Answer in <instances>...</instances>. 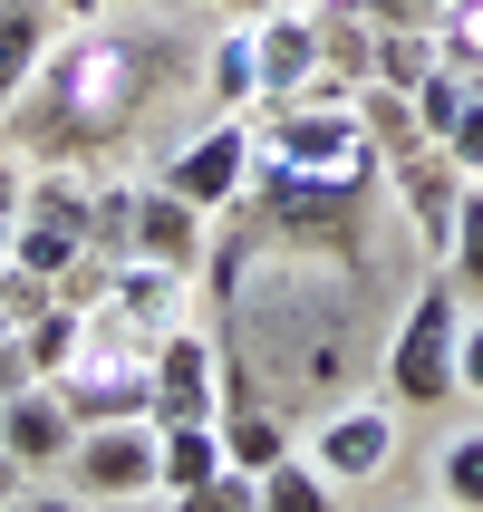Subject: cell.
Segmentation results:
<instances>
[{
    "label": "cell",
    "instance_id": "obj_1",
    "mask_svg": "<svg viewBox=\"0 0 483 512\" xmlns=\"http://www.w3.org/2000/svg\"><path fill=\"white\" fill-rule=\"evenodd\" d=\"M155 78H165V39H136L116 20H78V39H49L39 78L20 87V107L0 126H20L29 165H78V145L116 136L155 97Z\"/></svg>",
    "mask_w": 483,
    "mask_h": 512
},
{
    "label": "cell",
    "instance_id": "obj_2",
    "mask_svg": "<svg viewBox=\"0 0 483 512\" xmlns=\"http://www.w3.org/2000/svg\"><path fill=\"white\" fill-rule=\"evenodd\" d=\"M464 281L445 271V281H416V300H406L397 339H387V397L397 406H455V339H464Z\"/></svg>",
    "mask_w": 483,
    "mask_h": 512
},
{
    "label": "cell",
    "instance_id": "obj_3",
    "mask_svg": "<svg viewBox=\"0 0 483 512\" xmlns=\"http://www.w3.org/2000/svg\"><path fill=\"white\" fill-rule=\"evenodd\" d=\"M165 194H184L194 213H232V203L252 194V107H223L213 126H194V136L165 155V174H155Z\"/></svg>",
    "mask_w": 483,
    "mask_h": 512
},
{
    "label": "cell",
    "instance_id": "obj_4",
    "mask_svg": "<svg viewBox=\"0 0 483 512\" xmlns=\"http://www.w3.org/2000/svg\"><path fill=\"white\" fill-rule=\"evenodd\" d=\"M68 484L87 493V503H136V493H165V435H155V416H116V426H87L78 455L58 464Z\"/></svg>",
    "mask_w": 483,
    "mask_h": 512
},
{
    "label": "cell",
    "instance_id": "obj_5",
    "mask_svg": "<svg viewBox=\"0 0 483 512\" xmlns=\"http://www.w3.org/2000/svg\"><path fill=\"white\" fill-rule=\"evenodd\" d=\"M155 426H213L223 416V348L203 329H165L155 339Z\"/></svg>",
    "mask_w": 483,
    "mask_h": 512
},
{
    "label": "cell",
    "instance_id": "obj_6",
    "mask_svg": "<svg viewBox=\"0 0 483 512\" xmlns=\"http://www.w3.org/2000/svg\"><path fill=\"white\" fill-rule=\"evenodd\" d=\"M397 445H406V435H397V406H339V416L310 435V464L339 493H358V484H377V474L397 464Z\"/></svg>",
    "mask_w": 483,
    "mask_h": 512
},
{
    "label": "cell",
    "instance_id": "obj_7",
    "mask_svg": "<svg viewBox=\"0 0 483 512\" xmlns=\"http://www.w3.org/2000/svg\"><path fill=\"white\" fill-rule=\"evenodd\" d=\"M252 68H261V107L319 87V10H310V0H281V10L252 20Z\"/></svg>",
    "mask_w": 483,
    "mask_h": 512
},
{
    "label": "cell",
    "instance_id": "obj_8",
    "mask_svg": "<svg viewBox=\"0 0 483 512\" xmlns=\"http://www.w3.org/2000/svg\"><path fill=\"white\" fill-rule=\"evenodd\" d=\"M78 435H87V426H78V406L58 397L49 377H29L20 397H0V445H10L29 474H58V464L78 455Z\"/></svg>",
    "mask_w": 483,
    "mask_h": 512
},
{
    "label": "cell",
    "instance_id": "obj_9",
    "mask_svg": "<svg viewBox=\"0 0 483 512\" xmlns=\"http://www.w3.org/2000/svg\"><path fill=\"white\" fill-rule=\"evenodd\" d=\"M387 184H397V203H406V223L426 232L435 252H445V232H455V203H464V184H474V174L455 165V155H445V145H416V155H397V165H387Z\"/></svg>",
    "mask_w": 483,
    "mask_h": 512
},
{
    "label": "cell",
    "instance_id": "obj_10",
    "mask_svg": "<svg viewBox=\"0 0 483 512\" xmlns=\"http://www.w3.org/2000/svg\"><path fill=\"white\" fill-rule=\"evenodd\" d=\"M203 223H213V213H194V203L165 194V184H145V203H136V252H126V261H165V271L194 281V271H203Z\"/></svg>",
    "mask_w": 483,
    "mask_h": 512
},
{
    "label": "cell",
    "instance_id": "obj_11",
    "mask_svg": "<svg viewBox=\"0 0 483 512\" xmlns=\"http://www.w3.org/2000/svg\"><path fill=\"white\" fill-rule=\"evenodd\" d=\"M97 310L126 319L136 339H165V329H184V271H165V261H116V290Z\"/></svg>",
    "mask_w": 483,
    "mask_h": 512
},
{
    "label": "cell",
    "instance_id": "obj_12",
    "mask_svg": "<svg viewBox=\"0 0 483 512\" xmlns=\"http://www.w3.org/2000/svg\"><path fill=\"white\" fill-rule=\"evenodd\" d=\"M213 426H223V464H232V474H252V484L271 474V464L300 455V435L281 426V406H261V397H223Z\"/></svg>",
    "mask_w": 483,
    "mask_h": 512
},
{
    "label": "cell",
    "instance_id": "obj_13",
    "mask_svg": "<svg viewBox=\"0 0 483 512\" xmlns=\"http://www.w3.org/2000/svg\"><path fill=\"white\" fill-rule=\"evenodd\" d=\"M49 39H58V0H10L0 10V116L20 107V87L39 78Z\"/></svg>",
    "mask_w": 483,
    "mask_h": 512
},
{
    "label": "cell",
    "instance_id": "obj_14",
    "mask_svg": "<svg viewBox=\"0 0 483 512\" xmlns=\"http://www.w3.org/2000/svg\"><path fill=\"white\" fill-rule=\"evenodd\" d=\"M348 107H358V126H368V136H377V155H387V165L426 145V126H416V97H406V87L368 78V87H358V97H348Z\"/></svg>",
    "mask_w": 483,
    "mask_h": 512
},
{
    "label": "cell",
    "instance_id": "obj_15",
    "mask_svg": "<svg viewBox=\"0 0 483 512\" xmlns=\"http://www.w3.org/2000/svg\"><path fill=\"white\" fill-rule=\"evenodd\" d=\"M78 339H87V310H78V300L29 310V319H20V358H29V377H58L68 358H78Z\"/></svg>",
    "mask_w": 483,
    "mask_h": 512
},
{
    "label": "cell",
    "instance_id": "obj_16",
    "mask_svg": "<svg viewBox=\"0 0 483 512\" xmlns=\"http://www.w3.org/2000/svg\"><path fill=\"white\" fill-rule=\"evenodd\" d=\"M136 203H145V184H126V174H116V184H87V242L107 261L136 252Z\"/></svg>",
    "mask_w": 483,
    "mask_h": 512
},
{
    "label": "cell",
    "instance_id": "obj_17",
    "mask_svg": "<svg viewBox=\"0 0 483 512\" xmlns=\"http://www.w3.org/2000/svg\"><path fill=\"white\" fill-rule=\"evenodd\" d=\"M203 87H213V107H261V68H252V20L213 39V58H203Z\"/></svg>",
    "mask_w": 483,
    "mask_h": 512
},
{
    "label": "cell",
    "instance_id": "obj_18",
    "mask_svg": "<svg viewBox=\"0 0 483 512\" xmlns=\"http://www.w3.org/2000/svg\"><path fill=\"white\" fill-rule=\"evenodd\" d=\"M261 512H339V484L310 464V445H300L290 464H271V474H261Z\"/></svg>",
    "mask_w": 483,
    "mask_h": 512
},
{
    "label": "cell",
    "instance_id": "obj_19",
    "mask_svg": "<svg viewBox=\"0 0 483 512\" xmlns=\"http://www.w3.org/2000/svg\"><path fill=\"white\" fill-rule=\"evenodd\" d=\"M155 435H165V493L223 474V426H155Z\"/></svg>",
    "mask_w": 483,
    "mask_h": 512
},
{
    "label": "cell",
    "instance_id": "obj_20",
    "mask_svg": "<svg viewBox=\"0 0 483 512\" xmlns=\"http://www.w3.org/2000/svg\"><path fill=\"white\" fill-rule=\"evenodd\" d=\"M445 271L464 281V300H483V184H464L455 232H445Z\"/></svg>",
    "mask_w": 483,
    "mask_h": 512
},
{
    "label": "cell",
    "instance_id": "obj_21",
    "mask_svg": "<svg viewBox=\"0 0 483 512\" xmlns=\"http://www.w3.org/2000/svg\"><path fill=\"white\" fill-rule=\"evenodd\" d=\"M435 68V29H416V20H397V29H377V78L387 87H406L416 97V78Z\"/></svg>",
    "mask_w": 483,
    "mask_h": 512
},
{
    "label": "cell",
    "instance_id": "obj_22",
    "mask_svg": "<svg viewBox=\"0 0 483 512\" xmlns=\"http://www.w3.org/2000/svg\"><path fill=\"white\" fill-rule=\"evenodd\" d=\"M435 493H445V512H483V435H455V445H445Z\"/></svg>",
    "mask_w": 483,
    "mask_h": 512
},
{
    "label": "cell",
    "instance_id": "obj_23",
    "mask_svg": "<svg viewBox=\"0 0 483 512\" xmlns=\"http://www.w3.org/2000/svg\"><path fill=\"white\" fill-rule=\"evenodd\" d=\"M464 97H474V78L435 58L426 78H416V126H426V136H445V126H455V116H464Z\"/></svg>",
    "mask_w": 483,
    "mask_h": 512
},
{
    "label": "cell",
    "instance_id": "obj_24",
    "mask_svg": "<svg viewBox=\"0 0 483 512\" xmlns=\"http://www.w3.org/2000/svg\"><path fill=\"white\" fill-rule=\"evenodd\" d=\"M174 512H261V484L223 464V474H203V484H184V493H174Z\"/></svg>",
    "mask_w": 483,
    "mask_h": 512
},
{
    "label": "cell",
    "instance_id": "obj_25",
    "mask_svg": "<svg viewBox=\"0 0 483 512\" xmlns=\"http://www.w3.org/2000/svg\"><path fill=\"white\" fill-rule=\"evenodd\" d=\"M435 145H445V155H455V165H464V174L483 184V78H474V97H464V116H455V126H445Z\"/></svg>",
    "mask_w": 483,
    "mask_h": 512
},
{
    "label": "cell",
    "instance_id": "obj_26",
    "mask_svg": "<svg viewBox=\"0 0 483 512\" xmlns=\"http://www.w3.org/2000/svg\"><path fill=\"white\" fill-rule=\"evenodd\" d=\"M455 387H464V397H483V300L464 310V339H455Z\"/></svg>",
    "mask_w": 483,
    "mask_h": 512
},
{
    "label": "cell",
    "instance_id": "obj_27",
    "mask_svg": "<svg viewBox=\"0 0 483 512\" xmlns=\"http://www.w3.org/2000/svg\"><path fill=\"white\" fill-rule=\"evenodd\" d=\"M10 512H97V503H87L78 484H29V493H20Z\"/></svg>",
    "mask_w": 483,
    "mask_h": 512
},
{
    "label": "cell",
    "instance_id": "obj_28",
    "mask_svg": "<svg viewBox=\"0 0 483 512\" xmlns=\"http://www.w3.org/2000/svg\"><path fill=\"white\" fill-rule=\"evenodd\" d=\"M358 10H368L377 29H397V20H416V29H435V10H445V0H358Z\"/></svg>",
    "mask_w": 483,
    "mask_h": 512
},
{
    "label": "cell",
    "instance_id": "obj_29",
    "mask_svg": "<svg viewBox=\"0 0 483 512\" xmlns=\"http://www.w3.org/2000/svg\"><path fill=\"white\" fill-rule=\"evenodd\" d=\"M126 10H145V0H58V20H126Z\"/></svg>",
    "mask_w": 483,
    "mask_h": 512
},
{
    "label": "cell",
    "instance_id": "obj_30",
    "mask_svg": "<svg viewBox=\"0 0 483 512\" xmlns=\"http://www.w3.org/2000/svg\"><path fill=\"white\" fill-rule=\"evenodd\" d=\"M29 387V358H20V339H0V397H20Z\"/></svg>",
    "mask_w": 483,
    "mask_h": 512
},
{
    "label": "cell",
    "instance_id": "obj_31",
    "mask_svg": "<svg viewBox=\"0 0 483 512\" xmlns=\"http://www.w3.org/2000/svg\"><path fill=\"white\" fill-rule=\"evenodd\" d=\"M20 493H29V464H20V455H10V445H0V512L20 503Z\"/></svg>",
    "mask_w": 483,
    "mask_h": 512
},
{
    "label": "cell",
    "instance_id": "obj_32",
    "mask_svg": "<svg viewBox=\"0 0 483 512\" xmlns=\"http://www.w3.org/2000/svg\"><path fill=\"white\" fill-rule=\"evenodd\" d=\"M107 512H174V493H136V503H107Z\"/></svg>",
    "mask_w": 483,
    "mask_h": 512
},
{
    "label": "cell",
    "instance_id": "obj_33",
    "mask_svg": "<svg viewBox=\"0 0 483 512\" xmlns=\"http://www.w3.org/2000/svg\"><path fill=\"white\" fill-rule=\"evenodd\" d=\"M223 10H242V20H261V10H281V0H223Z\"/></svg>",
    "mask_w": 483,
    "mask_h": 512
},
{
    "label": "cell",
    "instance_id": "obj_34",
    "mask_svg": "<svg viewBox=\"0 0 483 512\" xmlns=\"http://www.w3.org/2000/svg\"><path fill=\"white\" fill-rule=\"evenodd\" d=\"M310 10H358V0H310Z\"/></svg>",
    "mask_w": 483,
    "mask_h": 512
},
{
    "label": "cell",
    "instance_id": "obj_35",
    "mask_svg": "<svg viewBox=\"0 0 483 512\" xmlns=\"http://www.w3.org/2000/svg\"><path fill=\"white\" fill-rule=\"evenodd\" d=\"M0 10H10V0H0Z\"/></svg>",
    "mask_w": 483,
    "mask_h": 512
}]
</instances>
